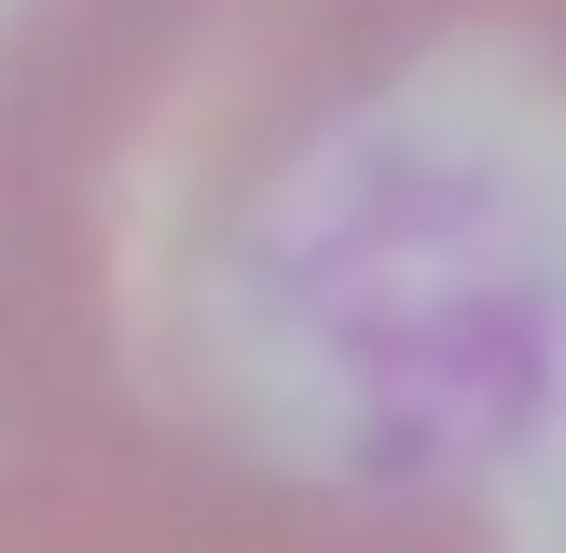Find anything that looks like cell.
Masks as SVG:
<instances>
[{"label": "cell", "mask_w": 566, "mask_h": 553, "mask_svg": "<svg viewBox=\"0 0 566 553\" xmlns=\"http://www.w3.org/2000/svg\"><path fill=\"white\" fill-rule=\"evenodd\" d=\"M0 553H512L484 498H387L291 457L0 442Z\"/></svg>", "instance_id": "7a4b0ae2"}, {"label": "cell", "mask_w": 566, "mask_h": 553, "mask_svg": "<svg viewBox=\"0 0 566 553\" xmlns=\"http://www.w3.org/2000/svg\"><path fill=\"white\" fill-rule=\"evenodd\" d=\"M566 0H0V442L291 457L359 304L539 263Z\"/></svg>", "instance_id": "6da1fadb"}]
</instances>
